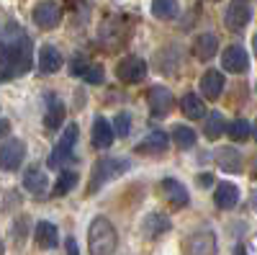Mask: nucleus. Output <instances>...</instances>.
<instances>
[{"mask_svg":"<svg viewBox=\"0 0 257 255\" xmlns=\"http://www.w3.org/2000/svg\"><path fill=\"white\" fill-rule=\"evenodd\" d=\"M34 65V44L18 24L0 29V80L24 77Z\"/></svg>","mask_w":257,"mask_h":255,"instance_id":"f257e3e1","label":"nucleus"},{"mask_svg":"<svg viewBox=\"0 0 257 255\" xmlns=\"http://www.w3.org/2000/svg\"><path fill=\"white\" fill-rule=\"evenodd\" d=\"M118 247V235L111 219L95 217L88 227V250L90 255H113Z\"/></svg>","mask_w":257,"mask_h":255,"instance_id":"f03ea898","label":"nucleus"},{"mask_svg":"<svg viewBox=\"0 0 257 255\" xmlns=\"http://www.w3.org/2000/svg\"><path fill=\"white\" fill-rule=\"evenodd\" d=\"M132 167L126 157H100L95 165H93V173H90V183H88V196H93L98 188H103L108 181H116L121 178L126 170Z\"/></svg>","mask_w":257,"mask_h":255,"instance_id":"7ed1b4c3","label":"nucleus"},{"mask_svg":"<svg viewBox=\"0 0 257 255\" xmlns=\"http://www.w3.org/2000/svg\"><path fill=\"white\" fill-rule=\"evenodd\" d=\"M77 134H80V129H77L75 121L64 126V132L59 134V139H57V144H54L52 155L47 157V165H49V167H59V165H64L67 160H72V150H75Z\"/></svg>","mask_w":257,"mask_h":255,"instance_id":"20e7f679","label":"nucleus"},{"mask_svg":"<svg viewBox=\"0 0 257 255\" xmlns=\"http://www.w3.org/2000/svg\"><path fill=\"white\" fill-rule=\"evenodd\" d=\"M249 21H252V0H231L226 13H224L226 29L231 34H242Z\"/></svg>","mask_w":257,"mask_h":255,"instance_id":"39448f33","label":"nucleus"},{"mask_svg":"<svg viewBox=\"0 0 257 255\" xmlns=\"http://www.w3.org/2000/svg\"><path fill=\"white\" fill-rule=\"evenodd\" d=\"M116 77L126 85H134V82H142L147 77V62L137 54H128L123 57L118 65H116Z\"/></svg>","mask_w":257,"mask_h":255,"instance_id":"423d86ee","label":"nucleus"},{"mask_svg":"<svg viewBox=\"0 0 257 255\" xmlns=\"http://www.w3.org/2000/svg\"><path fill=\"white\" fill-rule=\"evenodd\" d=\"M147 106H149V114H152L155 119H165L170 111H173L175 98L165 85H152L149 93H147Z\"/></svg>","mask_w":257,"mask_h":255,"instance_id":"0eeeda50","label":"nucleus"},{"mask_svg":"<svg viewBox=\"0 0 257 255\" xmlns=\"http://www.w3.org/2000/svg\"><path fill=\"white\" fill-rule=\"evenodd\" d=\"M26 160V142L24 139H6L3 147H0V167L3 170H18Z\"/></svg>","mask_w":257,"mask_h":255,"instance_id":"6e6552de","label":"nucleus"},{"mask_svg":"<svg viewBox=\"0 0 257 255\" xmlns=\"http://www.w3.org/2000/svg\"><path fill=\"white\" fill-rule=\"evenodd\" d=\"M221 67L226 72H231V75H244L249 70V54H247V49L239 47V44L226 47L224 54H221Z\"/></svg>","mask_w":257,"mask_h":255,"instance_id":"1a4fd4ad","label":"nucleus"},{"mask_svg":"<svg viewBox=\"0 0 257 255\" xmlns=\"http://www.w3.org/2000/svg\"><path fill=\"white\" fill-rule=\"evenodd\" d=\"M216 235L211 229H203V232H193L188 237V245H185V252L188 255H216Z\"/></svg>","mask_w":257,"mask_h":255,"instance_id":"9d476101","label":"nucleus"},{"mask_svg":"<svg viewBox=\"0 0 257 255\" xmlns=\"http://www.w3.org/2000/svg\"><path fill=\"white\" fill-rule=\"evenodd\" d=\"M44 101H47L44 129H47V132H57L59 126H62V121H64V116H67V106H64V101H62V98H57L54 93H47V96H44Z\"/></svg>","mask_w":257,"mask_h":255,"instance_id":"9b49d317","label":"nucleus"},{"mask_svg":"<svg viewBox=\"0 0 257 255\" xmlns=\"http://www.w3.org/2000/svg\"><path fill=\"white\" fill-rule=\"evenodd\" d=\"M170 229H173V222H170V217L162 214V211H149L142 219V232H144L147 240H157Z\"/></svg>","mask_w":257,"mask_h":255,"instance_id":"f8f14e48","label":"nucleus"},{"mask_svg":"<svg viewBox=\"0 0 257 255\" xmlns=\"http://www.w3.org/2000/svg\"><path fill=\"white\" fill-rule=\"evenodd\" d=\"M213 160H216V165L224 170V173H231V176L242 173V165H244V155L237 150V147H221V150H216Z\"/></svg>","mask_w":257,"mask_h":255,"instance_id":"ddd939ff","label":"nucleus"},{"mask_svg":"<svg viewBox=\"0 0 257 255\" xmlns=\"http://www.w3.org/2000/svg\"><path fill=\"white\" fill-rule=\"evenodd\" d=\"M167 147H170L167 132L152 129V132H149V134L137 144V152H139V155H162V152H167Z\"/></svg>","mask_w":257,"mask_h":255,"instance_id":"4468645a","label":"nucleus"},{"mask_svg":"<svg viewBox=\"0 0 257 255\" xmlns=\"http://www.w3.org/2000/svg\"><path fill=\"white\" fill-rule=\"evenodd\" d=\"M34 21L39 29H54L59 21H62V8L52 0H44V3H39L34 8Z\"/></svg>","mask_w":257,"mask_h":255,"instance_id":"2eb2a0df","label":"nucleus"},{"mask_svg":"<svg viewBox=\"0 0 257 255\" xmlns=\"http://www.w3.org/2000/svg\"><path fill=\"white\" fill-rule=\"evenodd\" d=\"M224 88H226L224 72H219V70H206L203 72V77H201V93H203V98L219 101L221 93H224Z\"/></svg>","mask_w":257,"mask_h":255,"instance_id":"dca6fc26","label":"nucleus"},{"mask_svg":"<svg viewBox=\"0 0 257 255\" xmlns=\"http://www.w3.org/2000/svg\"><path fill=\"white\" fill-rule=\"evenodd\" d=\"M160 191L165 194V199L173 204V206H188L190 204V194H188V188L180 183V181H175V178H165L162 183H160Z\"/></svg>","mask_w":257,"mask_h":255,"instance_id":"f3484780","label":"nucleus"},{"mask_svg":"<svg viewBox=\"0 0 257 255\" xmlns=\"http://www.w3.org/2000/svg\"><path fill=\"white\" fill-rule=\"evenodd\" d=\"M62 62H64V57L54 44H44L39 49V72L41 75H54L62 67Z\"/></svg>","mask_w":257,"mask_h":255,"instance_id":"a211bd4d","label":"nucleus"},{"mask_svg":"<svg viewBox=\"0 0 257 255\" xmlns=\"http://www.w3.org/2000/svg\"><path fill=\"white\" fill-rule=\"evenodd\" d=\"M34 240H36L39 247H44V250L57 247L59 245V229H57V224H52V222H36Z\"/></svg>","mask_w":257,"mask_h":255,"instance_id":"6ab92c4d","label":"nucleus"},{"mask_svg":"<svg viewBox=\"0 0 257 255\" xmlns=\"http://www.w3.org/2000/svg\"><path fill=\"white\" fill-rule=\"evenodd\" d=\"M24 188L29 191V194H34V196H44V194H47V188H49L47 173H44L41 167L31 165L26 173H24Z\"/></svg>","mask_w":257,"mask_h":255,"instance_id":"aec40b11","label":"nucleus"},{"mask_svg":"<svg viewBox=\"0 0 257 255\" xmlns=\"http://www.w3.org/2000/svg\"><path fill=\"white\" fill-rule=\"evenodd\" d=\"M237 201H239V188L234 183H229V181H221L216 186V194H213V204H216L219 209H224V211H229V209L237 206Z\"/></svg>","mask_w":257,"mask_h":255,"instance_id":"412c9836","label":"nucleus"},{"mask_svg":"<svg viewBox=\"0 0 257 255\" xmlns=\"http://www.w3.org/2000/svg\"><path fill=\"white\" fill-rule=\"evenodd\" d=\"M113 129H111V121L105 116H95L93 121V144L98 147V150H108V147L113 144Z\"/></svg>","mask_w":257,"mask_h":255,"instance_id":"4be33fe9","label":"nucleus"},{"mask_svg":"<svg viewBox=\"0 0 257 255\" xmlns=\"http://www.w3.org/2000/svg\"><path fill=\"white\" fill-rule=\"evenodd\" d=\"M219 52V39L213 36V34H201L196 41H193V54H196L201 62H208L213 59Z\"/></svg>","mask_w":257,"mask_h":255,"instance_id":"5701e85b","label":"nucleus"},{"mask_svg":"<svg viewBox=\"0 0 257 255\" xmlns=\"http://www.w3.org/2000/svg\"><path fill=\"white\" fill-rule=\"evenodd\" d=\"M180 109H183V114H185L188 119H203V116H206V106H203L201 96H196V93L183 96Z\"/></svg>","mask_w":257,"mask_h":255,"instance_id":"b1692460","label":"nucleus"},{"mask_svg":"<svg viewBox=\"0 0 257 255\" xmlns=\"http://www.w3.org/2000/svg\"><path fill=\"white\" fill-rule=\"evenodd\" d=\"M224 129H226V121H224V114L221 111H211L208 116H206V126H203V134H206V139H219L221 134H224Z\"/></svg>","mask_w":257,"mask_h":255,"instance_id":"393cba45","label":"nucleus"},{"mask_svg":"<svg viewBox=\"0 0 257 255\" xmlns=\"http://www.w3.org/2000/svg\"><path fill=\"white\" fill-rule=\"evenodd\" d=\"M178 13H180L178 0H152V16L155 18L173 21V18H178Z\"/></svg>","mask_w":257,"mask_h":255,"instance_id":"a878e982","label":"nucleus"},{"mask_svg":"<svg viewBox=\"0 0 257 255\" xmlns=\"http://www.w3.org/2000/svg\"><path fill=\"white\" fill-rule=\"evenodd\" d=\"M173 139L180 150H190V147L198 142V134H196V129H190V126L178 124V126H173Z\"/></svg>","mask_w":257,"mask_h":255,"instance_id":"bb28decb","label":"nucleus"},{"mask_svg":"<svg viewBox=\"0 0 257 255\" xmlns=\"http://www.w3.org/2000/svg\"><path fill=\"white\" fill-rule=\"evenodd\" d=\"M224 132L229 134V139H231V142H244V139H249V137H252V124H249L247 119H234Z\"/></svg>","mask_w":257,"mask_h":255,"instance_id":"cd10ccee","label":"nucleus"},{"mask_svg":"<svg viewBox=\"0 0 257 255\" xmlns=\"http://www.w3.org/2000/svg\"><path fill=\"white\" fill-rule=\"evenodd\" d=\"M75 186H77V173L75 170H62L57 183H54V196H67Z\"/></svg>","mask_w":257,"mask_h":255,"instance_id":"c85d7f7f","label":"nucleus"},{"mask_svg":"<svg viewBox=\"0 0 257 255\" xmlns=\"http://www.w3.org/2000/svg\"><path fill=\"white\" fill-rule=\"evenodd\" d=\"M111 129H113V137H128V132H132V114L128 111H118L113 124H111Z\"/></svg>","mask_w":257,"mask_h":255,"instance_id":"c756f323","label":"nucleus"},{"mask_svg":"<svg viewBox=\"0 0 257 255\" xmlns=\"http://www.w3.org/2000/svg\"><path fill=\"white\" fill-rule=\"evenodd\" d=\"M85 80H88L90 85H100L103 82V77H105V72H103V67L100 65H90L88 70H85V75H82Z\"/></svg>","mask_w":257,"mask_h":255,"instance_id":"7c9ffc66","label":"nucleus"},{"mask_svg":"<svg viewBox=\"0 0 257 255\" xmlns=\"http://www.w3.org/2000/svg\"><path fill=\"white\" fill-rule=\"evenodd\" d=\"M90 67V62L88 59H82V57H75L72 62H70V75L72 77H82L85 75V70Z\"/></svg>","mask_w":257,"mask_h":255,"instance_id":"2f4dec72","label":"nucleus"},{"mask_svg":"<svg viewBox=\"0 0 257 255\" xmlns=\"http://www.w3.org/2000/svg\"><path fill=\"white\" fill-rule=\"evenodd\" d=\"M67 255H80V250H77V240H75V237H67Z\"/></svg>","mask_w":257,"mask_h":255,"instance_id":"473e14b6","label":"nucleus"},{"mask_svg":"<svg viewBox=\"0 0 257 255\" xmlns=\"http://www.w3.org/2000/svg\"><path fill=\"white\" fill-rule=\"evenodd\" d=\"M8 129H11V124H8L6 119H0V139H3V137L8 134Z\"/></svg>","mask_w":257,"mask_h":255,"instance_id":"72a5a7b5","label":"nucleus"},{"mask_svg":"<svg viewBox=\"0 0 257 255\" xmlns=\"http://www.w3.org/2000/svg\"><path fill=\"white\" fill-rule=\"evenodd\" d=\"M24 229H26V219L21 217V227H18V242H24Z\"/></svg>","mask_w":257,"mask_h":255,"instance_id":"f704fd0d","label":"nucleus"},{"mask_svg":"<svg viewBox=\"0 0 257 255\" xmlns=\"http://www.w3.org/2000/svg\"><path fill=\"white\" fill-rule=\"evenodd\" d=\"M198 183H201V186H211V183H213V178L206 173V176H198Z\"/></svg>","mask_w":257,"mask_h":255,"instance_id":"c9c22d12","label":"nucleus"},{"mask_svg":"<svg viewBox=\"0 0 257 255\" xmlns=\"http://www.w3.org/2000/svg\"><path fill=\"white\" fill-rule=\"evenodd\" d=\"M234 255H247V250H244V245H237V250H234Z\"/></svg>","mask_w":257,"mask_h":255,"instance_id":"e433bc0d","label":"nucleus"},{"mask_svg":"<svg viewBox=\"0 0 257 255\" xmlns=\"http://www.w3.org/2000/svg\"><path fill=\"white\" fill-rule=\"evenodd\" d=\"M0 255H3V247H0Z\"/></svg>","mask_w":257,"mask_h":255,"instance_id":"4c0bfd02","label":"nucleus"}]
</instances>
